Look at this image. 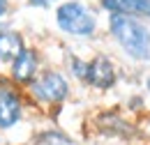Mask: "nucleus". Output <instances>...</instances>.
<instances>
[{"label": "nucleus", "mask_w": 150, "mask_h": 145, "mask_svg": "<svg viewBox=\"0 0 150 145\" xmlns=\"http://www.w3.org/2000/svg\"><path fill=\"white\" fill-rule=\"evenodd\" d=\"M109 32L132 60H139V62L150 60V28L141 18L129 14H111Z\"/></svg>", "instance_id": "obj_1"}, {"label": "nucleus", "mask_w": 150, "mask_h": 145, "mask_svg": "<svg viewBox=\"0 0 150 145\" xmlns=\"http://www.w3.org/2000/svg\"><path fill=\"white\" fill-rule=\"evenodd\" d=\"M58 28L69 37H93L97 30V14L81 0H65L56 7Z\"/></svg>", "instance_id": "obj_2"}, {"label": "nucleus", "mask_w": 150, "mask_h": 145, "mask_svg": "<svg viewBox=\"0 0 150 145\" xmlns=\"http://www.w3.org/2000/svg\"><path fill=\"white\" fill-rule=\"evenodd\" d=\"M28 92L39 106H60L69 97V81L58 69H44L28 85Z\"/></svg>", "instance_id": "obj_3"}, {"label": "nucleus", "mask_w": 150, "mask_h": 145, "mask_svg": "<svg viewBox=\"0 0 150 145\" xmlns=\"http://www.w3.org/2000/svg\"><path fill=\"white\" fill-rule=\"evenodd\" d=\"M23 97L19 88L9 78H0V129L9 131L21 122L23 118Z\"/></svg>", "instance_id": "obj_4"}, {"label": "nucleus", "mask_w": 150, "mask_h": 145, "mask_svg": "<svg viewBox=\"0 0 150 145\" xmlns=\"http://www.w3.org/2000/svg\"><path fill=\"white\" fill-rule=\"evenodd\" d=\"M42 72V62H39V51L33 46H23L19 51V55L9 62V81L14 85L28 88L37 74Z\"/></svg>", "instance_id": "obj_5"}, {"label": "nucleus", "mask_w": 150, "mask_h": 145, "mask_svg": "<svg viewBox=\"0 0 150 145\" xmlns=\"http://www.w3.org/2000/svg\"><path fill=\"white\" fill-rule=\"evenodd\" d=\"M115 81H118L115 65L106 55H95L93 60H88V78H86L88 85L97 90H109L115 85Z\"/></svg>", "instance_id": "obj_6"}, {"label": "nucleus", "mask_w": 150, "mask_h": 145, "mask_svg": "<svg viewBox=\"0 0 150 145\" xmlns=\"http://www.w3.org/2000/svg\"><path fill=\"white\" fill-rule=\"evenodd\" d=\"M25 46L23 37L14 30H0V65H9Z\"/></svg>", "instance_id": "obj_7"}, {"label": "nucleus", "mask_w": 150, "mask_h": 145, "mask_svg": "<svg viewBox=\"0 0 150 145\" xmlns=\"http://www.w3.org/2000/svg\"><path fill=\"white\" fill-rule=\"evenodd\" d=\"M33 145H74V141L60 129H44L35 136Z\"/></svg>", "instance_id": "obj_8"}, {"label": "nucleus", "mask_w": 150, "mask_h": 145, "mask_svg": "<svg viewBox=\"0 0 150 145\" xmlns=\"http://www.w3.org/2000/svg\"><path fill=\"white\" fill-rule=\"evenodd\" d=\"M122 14L136 16L141 21H150V0H118Z\"/></svg>", "instance_id": "obj_9"}, {"label": "nucleus", "mask_w": 150, "mask_h": 145, "mask_svg": "<svg viewBox=\"0 0 150 145\" xmlns=\"http://www.w3.org/2000/svg\"><path fill=\"white\" fill-rule=\"evenodd\" d=\"M69 74L76 81L86 83V78H88V60H83L79 55H69Z\"/></svg>", "instance_id": "obj_10"}, {"label": "nucleus", "mask_w": 150, "mask_h": 145, "mask_svg": "<svg viewBox=\"0 0 150 145\" xmlns=\"http://www.w3.org/2000/svg\"><path fill=\"white\" fill-rule=\"evenodd\" d=\"M30 7H39V9H46V7H51L53 2H58V0H25Z\"/></svg>", "instance_id": "obj_11"}, {"label": "nucleus", "mask_w": 150, "mask_h": 145, "mask_svg": "<svg viewBox=\"0 0 150 145\" xmlns=\"http://www.w3.org/2000/svg\"><path fill=\"white\" fill-rule=\"evenodd\" d=\"M9 14V0H0V21Z\"/></svg>", "instance_id": "obj_12"}, {"label": "nucleus", "mask_w": 150, "mask_h": 145, "mask_svg": "<svg viewBox=\"0 0 150 145\" xmlns=\"http://www.w3.org/2000/svg\"><path fill=\"white\" fill-rule=\"evenodd\" d=\"M146 85H148V92H150V76H148V81H146Z\"/></svg>", "instance_id": "obj_13"}]
</instances>
